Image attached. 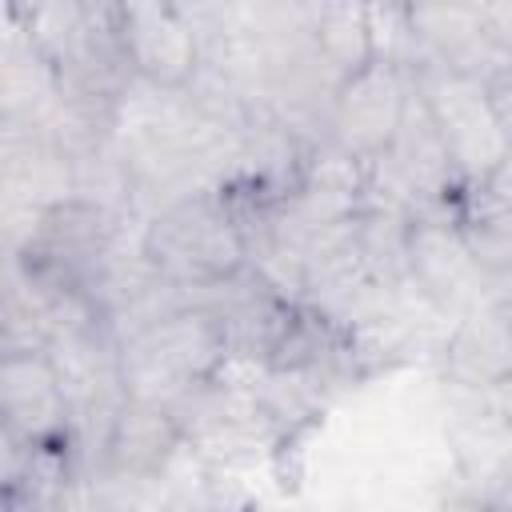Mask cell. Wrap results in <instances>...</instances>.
Returning a JSON list of instances; mask_svg holds the SVG:
<instances>
[{"label":"cell","instance_id":"cell-8","mask_svg":"<svg viewBox=\"0 0 512 512\" xmlns=\"http://www.w3.org/2000/svg\"><path fill=\"white\" fill-rule=\"evenodd\" d=\"M440 380L456 396H488L512 376V312L504 300H484L460 312L436 352Z\"/></svg>","mask_w":512,"mask_h":512},{"label":"cell","instance_id":"cell-1","mask_svg":"<svg viewBox=\"0 0 512 512\" xmlns=\"http://www.w3.org/2000/svg\"><path fill=\"white\" fill-rule=\"evenodd\" d=\"M140 248L176 288L216 284L248 268V240L224 184H204L152 208L140 224Z\"/></svg>","mask_w":512,"mask_h":512},{"label":"cell","instance_id":"cell-14","mask_svg":"<svg viewBox=\"0 0 512 512\" xmlns=\"http://www.w3.org/2000/svg\"><path fill=\"white\" fill-rule=\"evenodd\" d=\"M484 88H488V100H492V112L508 136V148H512V60L504 68H496L492 76H484Z\"/></svg>","mask_w":512,"mask_h":512},{"label":"cell","instance_id":"cell-17","mask_svg":"<svg viewBox=\"0 0 512 512\" xmlns=\"http://www.w3.org/2000/svg\"><path fill=\"white\" fill-rule=\"evenodd\" d=\"M400 4H420V0H400Z\"/></svg>","mask_w":512,"mask_h":512},{"label":"cell","instance_id":"cell-4","mask_svg":"<svg viewBox=\"0 0 512 512\" xmlns=\"http://www.w3.org/2000/svg\"><path fill=\"white\" fill-rule=\"evenodd\" d=\"M408 96H412V72L376 56L368 68L336 84L328 104V140L364 164L380 160L400 132Z\"/></svg>","mask_w":512,"mask_h":512},{"label":"cell","instance_id":"cell-5","mask_svg":"<svg viewBox=\"0 0 512 512\" xmlns=\"http://www.w3.org/2000/svg\"><path fill=\"white\" fill-rule=\"evenodd\" d=\"M124 56L140 84L184 92L200 72V28L184 0H124Z\"/></svg>","mask_w":512,"mask_h":512},{"label":"cell","instance_id":"cell-12","mask_svg":"<svg viewBox=\"0 0 512 512\" xmlns=\"http://www.w3.org/2000/svg\"><path fill=\"white\" fill-rule=\"evenodd\" d=\"M460 200H472V204H512V148L476 188L460 192Z\"/></svg>","mask_w":512,"mask_h":512},{"label":"cell","instance_id":"cell-3","mask_svg":"<svg viewBox=\"0 0 512 512\" xmlns=\"http://www.w3.org/2000/svg\"><path fill=\"white\" fill-rule=\"evenodd\" d=\"M408 280H412V296H420V304H428L440 320H456L460 312L484 300H500L468 244L456 208H428L412 216Z\"/></svg>","mask_w":512,"mask_h":512},{"label":"cell","instance_id":"cell-2","mask_svg":"<svg viewBox=\"0 0 512 512\" xmlns=\"http://www.w3.org/2000/svg\"><path fill=\"white\" fill-rule=\"evenodd\" d=\"M412 84L432 112V124L452 156V168H456L464 192L476 188L508 156V136L492 112L484 80L472 72L420 64V68H412Z\"/></svg>","mask_w":512,"mask_h":512},{"label":"cell","instance_id":"cell-11","mask_svg":"<svg viewBox=\"0 0 512 512\" xmlns=\"http://www.w3.org/2000/svg\"><path fill=\"white\" fill-rule=\"evenodd\" d=\"M408 228L412 216L396 212V208H380V204H364L352 220V236H356V252L368 268V276L376 284H384L396 296H412V280H408Z\"/></svg>","mask_w":512,"mask_h":512},{"label":"cell","instance_id":"cell-6","mask_svg":"<svg viewBox=\"0 0 512 512\" xmlns=\"http://www.w3.org/2000/svg\"><path fill=\"white\" fill-rule=\"evenodd\" d=\"M0 424L20 444H72V404L48 348L0 352Z\"/></svg>","mask_w":512,"mask_h":512},{"label":"cell","instance_id":"cell-15","mask_svg":"<svg viewBox=\"0 0 512 512\" xmlns=\"http://www.w3.org/2000/svg\"><path fill=\"white\" fill-rule=\"evenodd\" d=\"M488 400H492V408H496V416L512 428V376L504 380V384H496L492 392H488Z\"/></svg>","mask_w":512,"mask_h":512},{"label":"cell","instance_id":"cell-16","mask_svg":"<svg viewBox=\"0 0 512 512\" xmlns=\"http://www.w3.org/2000/svg\"><path fill=\"white\" fill-rule=\"evenodd\" d=\"M504 304H508V312H512V292H508V296H504Z\"/></svg>","mask_w":512,"mask_h":512},{"label":"cell","instance_id":"cell-9","mask_svg":"<svg viewBox=\"0 0 512 512\" xmlns=\"http://www.w3.org/2000/svg\"><path fill=\"white\" fill-rule=\"evenodd\" d=\"M412 40H416V68L440 64L472 76H492L512 56H504L472 0H420L412 4Z\"/></svg>","mask_w":512,"mask_h":512},{"label":"cell","instance_id":"cell-10","mask_svg":"<svg viewBox=\"0 0 512 512\" xmlns=\"http://www.w3.org/2000/svg\"><path fill=\"white\" fill-rule=\"evenodd\" d=\"M308 44L324 72L340 84L344 76L376 60L372 4L368 0H312L308 8Z\"/></svg>","mask_w":512,"mask_h":512},{"label":"cell","instance_id":"cell-13","mask_svg":"<svg viewBox=\"0 0 512 512\" xmlns=\"http://www.w3.org/2000/svg\"><path fill=\"white\" fill-rule=\"evenodd\" d=\"M472 4L480 8V20H484L492 44L504 56H512V0H472Z\"/></svg>","mask_w":512,"mask_h":512},{"label":"cell","instance_id":"cell-7","mask_svg":"<svg viewBox=\"0 0 512 512\" xmlns=\"http://www.w3.org/2000/svg\"><path fill=\"white\" fill-rule=\"evenodd\" d=\"M184 452H188V436L180 420L164 404L128 396L112 420V432L92 480L124 484V488L156 484L168 476V468H176Z\"/></svg>","mask_w":512,"mask_h":512}]
</instances>
